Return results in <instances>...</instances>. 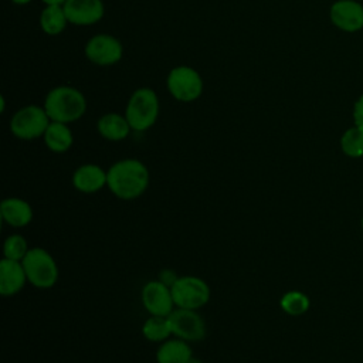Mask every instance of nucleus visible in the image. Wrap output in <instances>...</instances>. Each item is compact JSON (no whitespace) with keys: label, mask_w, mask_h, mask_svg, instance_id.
I'll use <instances>...</instances> for the list:
<instances>
[{"label":"nucleus","mask_w":363,"mask_h":363,"mask_svg":"<svg viewBox=\"0 0 363 363\" xmlns=\"http://www.w3.org/2000/svg\"><path fill=\"white\" fill-rule=\"evenodd\" d=\"M176 308L199 311L210 301L208 284L196 275L177 277L170 285Z\"/></svg>","instance_id":"0eeeda50"},{"label":"nucleus","mask_w":363,"mask_h":363,"mask_svg":"<svg viewBox=\"0 0 363 363\" xmlns=\"http://www.w3.org/2000/svg\"><path fill=\"white\" fill-rule=\"evenodd\" d=\"M0 217L7 225L23 228L33 221L34 210L24 199L7 197L0 203Z\"/></svg>","instance_id":"2eb2a0df"},{"label":"nucleus","mask_w":363,"mask_h":363,"mask_svg":"<svg viewBox=\"0 0 363 363\" xmlns=\"http://www.w3.org/2000/svg\"><path fill=\"white\" fill-rule=\"evenodd\" d=\"M166 89L173 99L190 104L203 95L204 79L196 68L184 64L176 65L166 77Z\"/></svg>","instance_id":"20e7f679"},{"label":"nucleus","mask_w":363,"mask_h":363,"mask_svg":"<svg viewBox=\"0 0 363 363\" xmlns=\"http://www.w3.org/2000/svg\"><path fill=\"white\" fill-rule=\"evenodd\" d=\"M172 328V335L186 342H200L206 337V322L194 309L174 308L167 316Z\"/></svg>","instance_id":"1a4fd4ad"},{"label":"nucleus","mask_w":363,"mask_h":363,"mask_svg":"<svg viewBox=\"0 0 363 363\" xmlns=\"http://www.w3.org/2000/svg\"><path fill=\"white\" fill-rule=\"evenodd\" d=\"M45 147L52 153H65L74 145V135L68 123L51 121L44 136Z\"/></svg>","instance_id":"a211bd4d"},{"label":"nucleus","mask_w":363,"mask_h":363,"mask_svg":"<svg viewBox=\"0 0 363 363\" xmlns=\"http://www.w3.org/2000/svg\"><path fill=\"white\" fill-rule=\"evenodd\" d=\"M142 335L145 339L153 343H162L172 335V328L167 316L150 315L142 326Z\"/></svg>","instance_id":"aec40b11"},{"label":"nucleus","mask_w":363,"mask_h":363,"mask_svg":"<svg viewBox=\"0 0 363 363\" xmlns=\"http://www.w3.org/2000/svg\"><path fill=\"white\" fill-rule=\"evenodd\" d=\"M329 18L342 31H359L363 28V6L356 0H336L329 9Z\"/></svg>","instance_id":"f8f14e48"},{"label":"nucleus","mask_w":363,"mask_h":363,"mask_svg":"<svg viewBox=\"0 0 363 363\" xmlns=\"http://www.w3.org/2000/svg\"><path fill=\"white\" fill-rule=\"evenodd\" d=\"M21 262L27 275V281L33 286L38 289H48L57 284L60 275L58 265L54 257L45 248H30Z\"/></svg>","instance_id":"39448f33"},{"label":"nucleus","mask_w":363,"mask_h":363,"mask_svg":"<svg viewBox=\"0 0 363 363\" xmlns=\"http://www.w3.org/2000/svg\"><path fill=\"white\" fill-rule=\"evenodd\" d=\"M43 3H44V6L45 4H64L65 3V0H41Z\"/></svg>","instance_id":"393cba45"},{"label":"nucleus","mask_w":363,"mask_h":363,"mask_svg":"<svg viewBox=\"0 0 363 363\" xmlns=\"http://www.w3.org/2000/svg\"><path fill=\"white\" fill-rule=\"evenodd\" d=\"M71 182L75 190L94 194L108 184V170L95 163H84L74 170Z\"/></svg>","instance_id":"ddd939ff"},{"label":"nucleus","mask_w":363,"mask_h":363,"mask_svg":"<svg viewBox=\"0 0 363 363\" xmlns=\"http://www.w3.org/2000/svg\"><path fill=\"white\" fill-rule=\"evenodd\" d=\"M160 113V102L156 91L149 86L136 88L125 106V116L135 132L150 129Z\"/></svg>","instance_id":"7ed1b4c3"},{"label":"nucleus","mask_w":363,"mask_h":363,"mask_svg":"<svg viewBox=\"0 0 363 363\" xmlns=\"http://www.w3.org/2000/svg\"><path fill=\"white\" fill-rule=\"evenodd\" d=\"M156 362L157 363H191L193 362V350L189 342L173 337L162 342L156 350Z\"/></svg>","instance_id":"f3484780"},{"label":"nucleus","mask_w":363,"mask_h":363,"mask_svg":"<svg viewBox=\"0 0 363 363\" xmlns=\"http://www.w3.org/2000/svg\"><path fill=\"white\" fill-rule=\"evenodd\" d=\"M27 282L23 262L3 257L0 261V294L3 296H13L18 294Z\"/></svg>","instance_id":"4468645a"},{"label":"nucleus","mask_w":363,"mask_h":363,"mask_svg":"<svg viewBox=\"0 0 363 363\" xmlns=\"http://www.w3.org/2000/svg\"><path fill=\"white\" fill-rule=\"evenodd\" d=\"M43 106L51 121L69 125L85 115L88 105L85 95L77 86L57 85L47 92Z\"/></svg>","instance_id":"f03ea898"},{"label":"nucleus","mask_w":363,"mask_h":363,"mask_svg":"<svg viewBox=\"0 0 363 363\" xmlns=\"http://www.w3.org/2000/svg\"><path fill=\"white\" fill-rule=\"evenodd\" d=\"M51 119L43 105H26L17 109L10 119V132L20 140L43 138Z\"/></svg>","instance_id":"423d86ee"},{"label":"nucleus","mask_w":363,"mask_h":363,"mask_svg":"<svg viewBox=\"0 0 363 363\" xmlns=\"http://www.w3.org/2000/svg\"><path fill=\"white\" fill-rule=\"evenodd\" d=\"M279 306L289 316H301L309 311L311 299L302 291L292 289L281 296Z\"/></svg>","instance_id":"412c9836"},{"label":"nucleus","mask_w":363,"mask_h":363,"mask_svg":"<svg viewBox=\"0 0 363 363\" xmlns=\"http://www.w3.org/2000/svg\"><path fill=\"white\" fill-rule=\"evenodd\" d=\"M353 122L363 129V95H360L353 105Z\"/></svg>","instance_id":"b1692460"},{"label":"nucleus","mask_w":363,"mask_h":363,"mask_svg":"<svg viewBox=\"0 0 363 363\" xmlns=\"http://www.w3.org/2000/svg\"><path fill=\"white\" fill-rule=\"evenodd\" d=\"M38 24L45 35H60L69 24L62 4H45L40 13Z\"/></svg>","instance_id":"6ab92c4d"},{"label":"nucleus","mask_w":363,"mask_h":363,"mask_svg":"<svg viewBox=\"0 0 363 363\" xmlns=\"http://www.w3.org/2000/svg\"><path fill=\"white\" fill-rule=\"evenodd\" d=\"M140 298L143 308L149 312V315L169 316L176 308L170 285L159 279L145 284Z\"/></svg>","instance_id":"9d476101"},{"label":"nucleus","mask_w":363,"mask_h":363,"mask_svg":"<svg viewBox=\"0 0 363 363\" xmlns=\"http://www.w3.org/2000/svg\"><path fill=\"white\" fill-rule=\"evenodd\" d=\"M62 7L69 24L78 27L94 26L105 16L104 0H65Z\"/></svg>","instance_id":"9b49d317"},{"label":"nucleus","mask_w":363,"mask_h":363,"mask_svg":"<svg viewBox=\"0 0 363 363\" xmlns=\"http://www.w3.org/2000/svg\"><path fill=\"white\" fill-rule=\"evenodd\" d=\"M149 183V169L139 159H121L108 169L106 187L119 200L130 201L139 199L147 190Z\"/></svg>","instance_id":"f257e3e1"},{"label":"nucleus","mask_w":363,"mask_h":363,"mask_svg":"<svg viewBox=\"0 0 363 363\" xmlns=\"http://www.w3.org/2000/svg\"><path fill=\"white\" fill-rule=\"evenodd\" d=\"M14 4H17V6H27V4H30L33 0H11Z\"/></svg>","instance_id":"a878e982"},{"label":"nucleus","mask_w":363,"mask_h":363,"mask_svg":"<svg viewBox=\"0 0 363 363\" xmlns=\"http://www.w3.org/2000/svg\"><path fill=\"white\" fill-rule=\"evenodd\" d=\"M340 149L349 157H363V129L356 125L346 129L340 136Z\"/></svg>","instance_id":"4be33fe9"},{"label":"nucleus","mask_w":363,"mask_h":363,"mask_svg":"<svg viewBox=\"0 0 363 363\" xmlns=\"http://www.w3.org/2000/svg\"><path fill=\"white\" fill-rule=\"evenodd\" d=\"M96 130L99 136L109 142H121L125 140L132 128L125 116V113L119 112H106L96 121Z\"/></svg>","instance_id":"dca6fc26"},{"label":"nucleus","mask_w":363,"mask_h":363,"mask_svg":"<svg viewBox=\"0 0 363 363\" xmlns=\"http://www.w3.org/2000/svg\"><path fill=\"white\" fill-rule=\"evenodd\" d=\"M360 224H362V230H363V217H362V223Z\"/></svg>","instance_id":"bb28decb"},{"label":"nucleus","mask_w":363,"mask_h":363,"mask_svg":"<svg viewBox=\"0 0 363 363\" xmlns=\"http://www.w3.org/2000/svg\"><path fill=\"white\" fill-rule=\"evenodd\" d=\"M85 58L98 67H111L123 57V45L119 38L108 33H98L89 37L84 45Z\"/></svg>","instance_id":"6e6552de"},{"label":"nucleus","mask_w":363,"mask_h":363,"mask_svg":"<svg viewBox=\"0 0 363 363\" xmlns=\"http://www.w3.org/2000/svg\"><path fill=\"white\" fill-rule=\"evenodd\" d=\"M28 244L21 234H10L3 242V257L14 261H23L28 252Z\"/></svg>","instance_id":"5701e85b"}]
</instances>
